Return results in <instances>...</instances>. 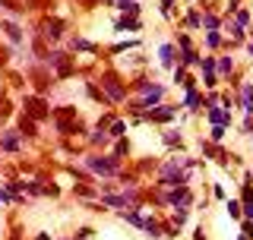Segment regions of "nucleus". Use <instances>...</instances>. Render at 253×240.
Returning <instances> with one entry per match:
<instances>
[{
	"instance_id": "obj_1",
	"label": "nucleus",
	"mask_w": 253,
	"mask_h": 240,
	"mask_svg": "<svg viewBox=\"0 0 253 240\" xmlns=\"http://www.w3.org/2000/svg\"><path fill=\"white\" fill-rule=\"evenodd\" d=\"M26 108H29V114L32 117H44L47 111H44V101H38V98H29L26 101Z\"/></svg>"
},
{
	"instance_id": "obj_2",
	"label": "nucleus",
	"mask_w": 253,
	"mask_h": 240,
	"mask_svg": "<svg viewBox=\"0 0 253 240\" xmlns=\"http://www.w3.org/2000/svg\"><path fill=\"white\" fill-rule=\"evenodd\" d=\"M105 89L111 92V98H121V95H124V89L117 85V79H114V76H105Z\"/></svg>"
},
{
	"instance_id": "obj_3",
	"label": "nucleus",
	"mask_w": 253,
	"mask_h": 240,
	"mask_svg": "<svg viewBox=\"0 0 253 240\" xmlns=\"http://www.w3.org/2000/svg\"><path fill=\"white\" fill-rule=\"evenodd\" d=\"M95 171H101V174H108V171H114V161H101V158H92L89 161Z\"/></svg>"
},
{
	"instance_id": "obj_4",
	"label": "nucleus",
	"mask_w": 253,
	"mask_h": 240,
	"mask_svg": "<svg viewBox=\"0 0 253 240\" xmlns=\"http://www.w3.org/2000/svg\"><path fill=\"white\" fill-rule=\"evenodd\" d=\"M16 146H19V136H16V133L3 136V149H16Z\"/></svg>"
},
{
	"instance_id": "obj_5",
	"label": "nucleus",
	"mask_w": 253,
	"mask_h": 240,
	"mask_svg": "<svg viewBox=\"0 0 253 240\" xmlns=\"http://www.w3.org/2000/svg\"><path fill=\"white\" fill-rule=\"evenodd\" d=\"M162 60L171 67V60H174V47H171V44H165V47H162Z\"/></svg>"
},
{
	"instance_id": "obj_6",
	"label": "nucleus",
	"mask_w": 253,
	"mask_h": 240,
	"mask_svg": "<svg viewBox=\"0 0 253 240\" xmlns=\"http://www.w3.org/2000/svg\"><path fill=\"white\" fill-rule=\"evenodd\" d=\"M212 120H215V123L221 126V123H225V120H231V117H228L225 111H218V108H215V111H212Z\"/></svg>"
},
{
	"instance_id": "obj_7",
	"label": "nucleus",
	"mask_w": 253,
	"mask_h": 240,
	"mask_svg": "<svg viewBox=\"0 0 253 240\" xmlns=\"http://www.w3.org/2000/svg\"><path fill=\"white\" fill-rule=\"evenodd\" d=\"M22 133H26V136H32V133H35V123H32V120H26V117H22Z\"/></svg>"
},
{
	"instance_id": "obj_8",
	"label": "nucleus",
	"mask_w": 253,
	"mask_h": 240,
	"mask_svg": "<svg viewBox=\"0 0 253 240\" xmlns=\"http://www.w3.org/2000/svg\"><path fill=\"white\" fill-rule=\"evenodd\" d=\"M6 35H10L13 41H19V38H22V35H19V29H16V26H6Z\"/></svg>"
},
{
	"instance_id": "obj_9",
	"label": "nucleus",
	"mask_w": 253,
	"mask_h": 240,
	"mask_svg": "<svg viewBox=\"0 0 253 240\" xmlns=\"http://www.w3.org/2000/svg\"><path fill=\"white\" fill-rule=\"evenodd\" d=\"M6 114H10V101L0 98V117H6Z\"/></svg>"
},
{
	"instance_id": "obj_10",
	"label": "nucleus",
	"mask_w": 253,
	"mask_h": 240,
	"mask_svg": "<svg viewBox=\"0 0 253 240\" xmlns=\"http://www.w3.org/2000/svg\"><path fill=\"white\" fill-rule=\"evenodd\" d=\"M0 3H3V6H6V10H22V6H19V3H16V0H0Z\"/></svg>"
},
{
	"instance_id": "obj_11",
	"label": "nucleus",
	"mask_w": 253,
	"mask_h": 240,
	"mask_svg": "<svg viewBox=\"0 0 253 240\" xmlns=\"http://www.w3.org/2000/svg\"><path fill=\"white\" fill-rule=\"evenodd\" d=\"M228 212H231L234 218H237V215H241V205H237V202H228Z\"/></svg>"
}]
</instances>
